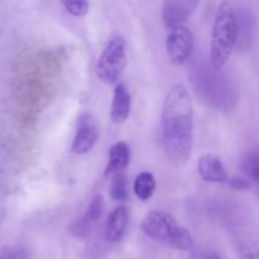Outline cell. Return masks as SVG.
Instances as JSON below:
<instances>
[{
    "label": "cell",
    "instance_id": "5bb4252c",
    "mask_svg": "<svg viewBox=\"0 0 259 259\" xmlns=\"http://www.w3.org/2000/svg\"><path fill=\"white\" fill-rule=\"evenodd\" d=\"M131 162V149L125 142H116L109 149V159L105 175H116L124 172Z\"/></svg>",
    "mask_w": 259,
    "mask_h": 259
},
{
    "label": "cell",
    "instance_id": "2e32d148",
    "mask_svg": "<svg viewBox=\"0 0 259 259\" xmlns=\"http://www.w3.org/2000/svg\"><path fill=\"white\" fill-rule=\"evenodd\" d=\"M242 171L250 182L259 184V148L248 152L242 161Z\"/></svg>",
    "mask_w": 259,
    "mask_h": 259
},
{
    "label": "cell",
    "instance_id": "7c38bea8",
    "mask_svg": "<svg viewBox=\"0 0 259 259\" xmlns=\"http://www.w3.org/2000/svg\"><path fill=\"white\" fill-rule=\"evenodd\" d=\"M132 111V98L124 83H118L114 90L110 108V119L114 124H123L128 120Z\"/></svg>",
    "mask_w": 259,
    "mask_h": 259
},
{
    "label": "cell",
    "instance_id": "8fae6325",
    "mask_svg": "<svg viewBox=\"0 0 259 259\" xmlns=\"http://www.w3.org/2000/svg\"><path fill=\"white\" fill-rule=\"evenodd\" d=\"M197 171L204 181L210 184H224L229 181L228 172L222 159L214 154H205L197 162Z\"/></svg>",
    "mask_w": 259,
    "mask_h": 259
},
{
    "label": "cell",
    "instance_id": "7a4b0ae2",
    "mask_svg": "<svg viewBox=\"0 0 259 259\" xmlns=\"http://www.w3.org/2000/svg\"><path fill=\"white\" fill-rule=\"evenodd\" d=\"M191 81L197 95L204 99L210 108L229 111L235 106L238 95L232 80L223 73V70H215L211 63L195 66Z\"/></svg>",
    "mask_w": 259,
    "mask_h": 259
},
{
    "label": "cell",
    "instance_id": "8992f818",
    "mask_svg": "<svg viewBox=\"0 0 259 259\" xmlns=\"http://www.w3.org/2000/svg\"><path fill=\"white\" fill-rule=\"evenodd\" d=\"M126 62L125 39L120 35H115L106 43L105 48L99 56L95 67L96 76L105 85H113L119 80Z\"/></svg>",
    "mask_w": 259,
    "mask_h": 259
},
{
    "label": "cell",
    "instance_id": "6da1fadb",
    "mask_svg": "<svg viewBox=\"0 0 259 259\" xmlns=\"http://www.w3.org/2000/svg\"><path fill=\"white\" fill-rule=\"evenodd\" d=\"M162 143L175 167L189 162L194 146V105L186 86L175 85L167 93L162 108Z\"/></svg>",
    "mask_w": 259,
    "mask_h": 259
},
{
    "label": "cell",
    "instance_id": "4fadbf2b",
    "mask_svg": "<svg viewBox=\"0 0 259 259\" xmlns=\"http://www.w3.org/2000/svg\"><path fill=\"white\" fill-rule=\"evenodd\" d=\"M128 219L129 212L124 205L116 206L111 211L110 217L106 222L105 233H104L106 242L111 243V244L120 242L121 238L125 234L126 227H128Z\"/></svg>",
    "mask_w": 259,
    "mask_h": 259
},
{
    "label": "cell",
    "instance_id": "ba28073f",
    "mask_svg": "<svg viewBox=\"0 0 259 259\" xmlns=\"http://www.w3.org/2000/svg\"><path fill=\"white\" fill-rule=\"evenodd\" d=\"M99 139V125L96 119L91 114L85 113L80 116L71 144V152L75 154H88L93 151Z\"/></svg>",
    "mask_w": 259,
    "mask_h": 259
},
{
    "label": "cell",
    "instance_id": "3957f363",
    "mask_svg": "<svg viewBox=\"0 0 259 259\" xmlns=\"http://www.w3.org/2000/svg\"><path fill=\"white\" fill-rule=\"evenodd\" d=\"M141 229L149 239L180 252H187L194 245L189 229L164 210L154 209L147 212L141 223Z\"/></svg>",
    "mask_w": 259,
    "mask_h": 259
},
{
    "label": "cell",
    "instance_id": "9a60e30c",
    "mask_svg": "<svg viewBox=\"0 0 259 259\" xmlns=\"http://www.w3.org/2000/svg\"><path fill=\"white\" fill-rule=\"evenodd\" d=\"M133 191L142 201L151 199L156 191V179L153 175L151 172H141L134 180Z\"/></svg>",
    "mask_w": 259,
    "mask_h": 259
},
{
    "label": "cell",
    "instance_id": "44dd1931",
    "mask_svg": "<svg viewBox=\"0 0 259 259\" xmlns=\"http://www.w3.org/2000/svg\"><path fill=\"white\" fill-rule=\"evenodd\" d=\"M207 259H222V258H220L218 254H215V253H212V254H210L209 257H207Z\"/></svg>",
    "mask_w": 259,
    "mask_h": 259
},
{
    "label": "cell",
    "instance_id": "d6986e66",
    "mask_svg": "<svg viewBox=\"0 0 259 259\" xmlns=\"http://www.w3.org/2000/svg\"><path fill=\"white\" fill-rule=\"evenodd\" d=\"M229 185L234 190H239V191L252 189V182L247 177H233L229 180Z\"/></svg>",
    "mask_w": 259,
    "mask_h": 259
},
{
    "label": "cell",
    "instance_id": "52a82bcc",
    "mask_svg": "<svg viewBox=\"0 0 259 259\" xmlns=\"http://www.w3.org/2000/svg\"><path fill=\"white\" fill-rule=\"evenodd\" d=\"M192 50H194V35L186 24L167 29L166 52L167 57L174 65H185L191 58Z\"/></svg>",
    "mask_w": 259,
    "mask_h": 259
},
{
    "label": "cell",
    "instance_id": "e0dca14e",
    "mask_svg": "<svg viewBox=\"0 0 259 259\" xmlns=\"http://www.w3.org/2000/svg\"><path fill=\"white\" fill-rule=\"evenodd\" d=\"M110 196L115 201H125L128 199V182L124 172L113 176L110 184Z\"/></svg>",
    "mask_w": 259,
    "mask_h": 259
},
{
    "label": "cell",
    "instance_id": "5b68a950",
    "mask_svg": "<svg viewBox=\"0 0 259 259\" xmlns=\"http://www.w3.org/2000/svg\"><path fill=\"white\" fill-rule=\"evenodd\" d=\"M228 230L239 259H259V225L250 215H234L228 222Z\"/></svg>",
    "mask_w": 259,
    "mask_h": 259
},
{
    "label": "cell",
    "instance_id": "7402d4cb",
    "mask_svg": "<svg viewBox=\"0 0 259 259\" xmlns=\"http://www.w3.org/2000/svg\"><path fill=\"white\" fill-rule=\"evenodd\" d=\"M257 194H258V196H259V184L257 185Z\"/></svg>",
    "mask_w": 259,
    "mask_h": 259
},
{
    "label": "cell",
    "instance_id": "277c9868",
    "mask_svg": "<svg viewBox=\"0 0 259 259\" xmlns=\"http://www.w3.org/2000/svg\"><path fill=\"white\" fill-rule=\"evenodd\" d=\"M239 38V22L234 9L223 2L218 9L211 33L210 63L215 70H223L232 56Z\"/></svg>",
    "mask_w": 259,
    "mask_h": 259
},
{
    "label": "cell",
    "instance_id": "ac0fdd59",
    "mask_svg": "<svg viewBox=\"0 0 259 259\" xmlns=\"http://www.w3.org/2000/svg\"><path fill=\"white\" fill-rule=\"evenodd\" d=\"M68 14L73 17H85L89 12V0H60Z\"/></svg>",
    "mask_w": 259,
    "mask_h": 259
},
{
    "label": "cell",
    "instance_id": "ffe728a7",
    "mask_svg": "<svg viewBox=\"0 0 259 259\" xmlns=\"http://www.w3.org/2000/svg\"><path fill=\"white\" fill-rule=\"evenodd\" d=\"M0 259H15L12 248L7 247V245H2L0 247Z\"/></svg>",
    "mask_w": 259,
    "mask_h": 259
},
{
    "label": "cell",
    "instance_id": "30bf717a",
    "mask_svg": "<svg viewBox=\"0 0 259 259\" xmlns=\"http://www.w3.org/2000/svg\"><path fill=\"white\" fill-rule=\"evenodd\" d=\"M104 210V199L101 195H95L93 200L89 204L85 214L78 218L76 222L72 223L70 228L71 234L75 235L76 238H85L88 237L89 233L91 232L94 225L98 223L103 215Z\"/></svg>",
    "mask_w": 259,
    "mask_h": 259
},
{
    "label": "cell",
    "instance_id": "9c48e42d",
    "mask_svg": "<svg viewBox=\"0 0 259 259\" xmlns=\"http://www.w3.org/2000/svg\"><path fill=\"white\" fill-rule=\"evenodd\" d=\"M201 0H163L162 22L166 29L186 24Z\"/></svg>",
    "mask_w": 259,
    "mask_h": 259
}]
</instances>
